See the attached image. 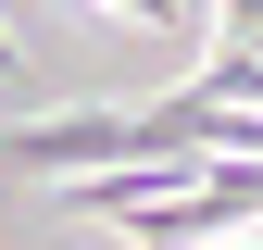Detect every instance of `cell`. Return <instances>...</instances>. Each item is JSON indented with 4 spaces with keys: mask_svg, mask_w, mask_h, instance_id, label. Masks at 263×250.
I'll return each mask as SVG.
<instances>
[{
    "mask_svg": "<svg viewBox=\"0 0 263 250\" xmlns=\"http://www.w3.org/2000/svg\"><path fill=\"white\" fill-rule=\"evenodd\" d=\"M0 163L88 187V175H188L201 150L176 138L163 100H88V113H25V125H0Z\"/></svg>",
    "mask_w": 263,
    "mask_h": 250,
    "instance_id": "6da1fadb",
    "label": "cell"
}]
</instances>
